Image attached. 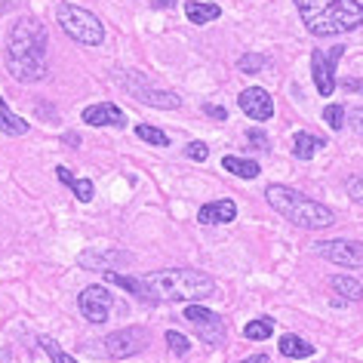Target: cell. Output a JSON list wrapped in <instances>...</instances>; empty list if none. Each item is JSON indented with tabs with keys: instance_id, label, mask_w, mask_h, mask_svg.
I'll use <instances>...</instances> for the list:
<instances>
[{
	"instance_id": "cell-3",
	"label": "cell",
	"mask_w": 363,
	"mask_h": 363,
	"mask_svg": "<svg viewBox=\"0 0 363 363\" xmlns=\"http://www.w3.org/2000/svg\"><path fill=\"white\" fill-rule=\"evenodd\" d=\"M265 197L289 225H296V228L323 231V228H330V225L335 222V213L330 210V206H323L320 201H314V197H305L302 191H296V188L268 185Z\"/></svg>"
},
{
	"instance_id": "cell-10",
	"label": "cell",
	"mask_w": 363,
	"mask_h": 363,
	"mask_svg": "<svg viewBox=\"0 0 363 363\" xmlns=\"http://www.w3.org/2000/svg\"><path fill=\"white\" fill-rule=\"evenodd\" d=\"M123 86H126V93H130L135 102H142V105H151V108H167V111H176V108H182V99L176 93H163V89H151L148 84H145V77H142V84H135L133 74H126L123 80Z\"/></svg>"
},
{
	"instance_id": "cell-23",
	"label": "cell",
	"mask_w": 363,
	"mask_h": 363,
	"mask_svg": "<svg viewBox=\"0 0 363 363\" xmlns=\"http://www.w3.org/2000/svg\"><path fill=\"white\" fill-rule=\"evenodd\" d=\"M243 335H247L250 342H265L274 335V320H271V317H256V320H250L243 326Z\"/></svg>"
},
{
	"instance_id": "cell-12",
	"label": "cell",
	"mask_w": 363,
	"mask_h": 363,
	"mask_svg": "<svg viewBox=\"0 0 363 363\" xmlns=\"http://www.w3.org/2000/svg\"><path fill=\"white\" fill-rule=\"evenodd\" d=\"M133 265V256L130 252H117V250H93V252H80V265L89 268V271H102L108 274L111 268L117 265Z\"/></svg>"
},
{
	"instance_id": "cell-5",
	"label": "cell",
	"mask_w": 363,
	"mask_h": 363,
	"mask_svg": "<svg viewBox=\"0 0 363 363\" xmlns=\"http://www.w3.org/2000/svg\"><path fill=\"white\" fill-rule=\"evenodd\" d=\"M56 19H59V25H62V31H65L71 40L84 43V47H99V43L105 40L102 22H99L89 10H84V6L62 4L59 10H56Z\"/></svg>"
},
{
	"instance_id": "cell-8",
	"label": "cell",
	"mask_w": 363,
	"mask_h": 363,
	"mask_svg": "<svg viewBox=\"0 0 363 363\" xmlns=\"http://www.w3.org/2000/svg\"><path fill=\"white\" fill-rule=\"evenodd\" d=\"M148 348V330L145 326H126V330H117L105 339V351L108 357H133V354H139Z\"/></svg>"
},
{
	"instance_id": "cell-17",
	"label": "cell",
	"mask_w": 363,
	"mask_h": 363,
	"mask_svg": "<svg viewBox=\"0 0 363 363\" xmlns=\"http://www.w3.org/2000/svg\"><path fill=\"white\" fill-rule=\"evenodd\" d=\"M280 354L289 360H308L314 354V345L311 342H305L302 335H293V333H286L284 339H280Z\"/></svg>"
},
{
	"instance_id": "cell-33",
	"label": "cell",
	"mask_w": 363,
	"mask_h": 363,
	"mask_svg": "<svg viewBox=\"0 0 363 363\" xmlns=\"http://www.w3.org/2000/svg\"><path fill=\"white\" fill-rule=\"evenodd\" d=\"M345 114L351 117V126H354V130L363 135V105H360V108H351V111H345Z\"/></svg>"
},
{
	"instance_id": "cell-36",
	"label": "cell",
	"mask_w": 363,
	"mask_h": 363,
	"mask_svg": "<svg viewBox=\"0 0 363 363\" xmlns=\"http://www.w3.org/2000/svg\"><path fill=\"white\" fill-rule=\"evenodd\" d=\"M56 176H59L62 185H71V182H74V176H71V169H68V167H56Z\"/></svg>"
},
{
	"instance_id": "cell-25",
	"label": "cell",
	"mask_w": 363,
	"mask_h": 363,
	"mask_svg": "<svg viewBox=\"0 0 363 363\" xmlns=\"http://www.w3.org/2000/svg\"><path fill=\"white\" fill-rule=\"evenodd\" d=\"M135 135H139L142 142H148V145H157V148H167V145H169V135L163 130H157V126H148V123L135 126Z\"/></svg>"
},
{
	"instance_id": "cell-9",
	"label": "cell",
	"mask_w": 363,
	"mask_h": 363,
	"mask_svg": "<svg viewBox=\"0 0 363 363\" xmlns=\"http://www.w3.org/2000/svg\"><path fill=\"white\" fill-rule=\"evenodd\" d=\"M314 252L333 265L342 268H363V243L360 240H323L317 243Z\"/></svg>"
},
{
	"instance_id": "cell-40",
	"label": "cell",
	"mask_w": 363,
	"mask_h": 363,
	"mask_svg": "<svg viewBox=\"0 0 363 363\" xmlns=\"http://www.w3.org/2000/svg\"><path fill=\"white\" fill-rule=\"evenodd\" d=\"M351 4H354V6H357V10H363V0H351Z\"/></svg>"
},
{
	"instance_id": "cell-13",
	"label": "cell",
	"mask_w": 363,
	"mask_h": 363,
	"mask_svg": "<svg viewBox=\"0 0 363 363\" xmlns=\"http://www.w3.org/2000/svg\"><path fill=\"white\" fill-rule=\"evenodd\" d=\"M84 123L86 126H117V130H123V126H126V114L117 105L102 102V105H89L86 108V111H84Z\"/></svg>"
},
{
	"instance_id": "cell-7",
	"label": "cell",
	"mask_w": 363,
	"mask_h": 363,
	"mask_svg": "<svg viewBox=\"0 0 363 363\" xmlns=\"http://www.w3.org/2000/svg\"><path fill=\"white\" fill-rule=\"evenodd\" d=\"M77 305H80V314H84L89 323L99 326V323H105L108 317H111L117 298H114V293L108 286H86L84 293H80Z\"/></svg>"
},
{
	"instance_id": "cell-35",
	"label": "cell",
	"mask_w": 363,
	"mask_h": 363,
	"mask_svg": "<svg viewBox=\"0 0 363 363\" xmlns=\"http://www.w3.org/2000/svg\"><path fill=\"white\" fill-rule=\"evenodd\" d=\"M342 89H348V93H363V80L348 77V80H342Z\"/></svg>"
},
{
	"instance_id": "cell-19",
	"label": "cell",
	"mask_w": 363,
	"mask_h": 363,
	"mask_svg": "<svg viewBox=\"0 0 363 363\" xmlns=\"http://www.w3.org/2000/svg\"><path fill=\"white\" fill-rule=\"evenodd\" d=\"M320 145L323 139L320 135H311V133H296V139H293V154L298 160H311L317 151H320Z\"/></svg>"
},
{
	"instance_id": "cell-20",
	"label": "cell",
	"mask_w": 363,
	"mask_h": 363,
	"mask_svg": "<svg viewBox=\"0 0 363 363\" xmlns=\"http://www.w3.org/2000/svg\"><path fill=\"white\" fill-rule=\"evenodd\" d=\"M108 284H117V286H123V289H130V293L135 298H145V302H154V296L148 293V286L142 284V280H135V277H126V274H117V271H108Z\"/></svg>"
},
{
	"instance_id": "cell-31",
	"label": "cell",
	"mask_w": 363,
	"mask_h": 363,
	"mask_svg": "<svg viewBox=\"0 0 363 363\" xmlns=\"http://www.w3.org/2000/svg\"><path fill=\"white\" fill-rule=\"evenodd\" d=\"M348 194H351V201H354V203H360V206H363V176H357V179H351V182H348Z\"/></svg>"
},
{
	"instance_id": "cell-4",
	"label": "cell",
	"mask_w": 363,
	"mask_h": 363,
	"mask_svg": "<svg viewBox=\"0 0 363 363\" xmlns=\"http://www.w3.org/2000/svg\"><path fill=\"white\" fill-rule=\"evenodd\" d=\"M293 4L302 16L305 28L317 38L354 31L363 22V10H357L351 0H293Z\"/></svg>"
},
{
	"instance_id": "cell-1",
	"label": "cell",
	"mask_w": 363,
	"mask_h": 363,
	"mask_svg": "<svg viewBox=\"0 0 363 363\" xmlns=\"http://www.w3.org/2000/svg\"><path fill=\"white\" fill-rule=\"evenodd\" d=\"M6 68L19 84L47 77V28L38 19H19L6 40Z\"/></svg>"
},
{
	"instance_id": "cell-15",
	"label": "cell",
	"mask_w": 363,
	"mask_h": 363,
	"mask_svg": "<svg viewBox=\"0 0 363 363\" xmlns=\"http://www.w3.org/2000/svg\"><path fill=\"white\" fill-rule=\"evenodd\" d=\"M234 219H238V203L234 201L206 203V206H201V213H197V222L201 225H228Z\"/></svg>"
},
{
	"instance_id": "cell-14",
	"label": "cell",
	"mask_w": 363,
	"mask_h": 363,
	"mask_svg": "<svg viewBox=\"0 0 363 363\" xmlns=\"http://www.w3.org/2000/svg\"><path fill=\"white\" fill-rule=\"evenodd\" d=\"M311 74H314V86L320 96H333L335 89V74H333V62L330 56H323L320 50L311 52Z\"/></svg>"
},
{
	"instance_id": "cell-16",
	"label": "cell",
	"mask_w": 363,
	"mask_h": 363,
	"mask_svg": "<svg viewBox=\"0 0 363 363\" xmlns=\"http://www.w3.org/2000/svg\"><path fill=\"white\" fill-rule=\"evenodd\" d=\"M185 16L191 25H210L222 16V6L219 4H203V0H188L185 4Z\"/></svg>"
},
{
	"instance_id": "cell-30",
	"label": "cell",
	"mask_w": 363,
	"mask_h": 363,
	"mask_svg": "<svg viewBox=\"0 0 363 363\" xmlns=\"http://www.w3.org/2000/svg\"><path fill=\"white\" fill-rule=\"evenodd\" d=\"M185 154H188V157H191V160L203 163L206 157H210V148H206L203 142H191V145H188V148H185Z\"/></svg>"
},
{
	"instance_id": "cell-26",
	"label": "cell",
	"mask_w": 363,
	"mask_h": 363,
	"mask_svg": "<svg viewBox=\"0 0 363 363\" xmlns=\"http://www.w3.org/2000/svg\"><path fill=\"white\" fill-rule=\"evenodd\" d=\"M167 345L172 354H179V357H185L188 351H191V339L188 335H182L179 330H167Z\"/></svg>"
},
{
	"instance_id": "cell-34",
	"label": "cell",
	"mask_w": 363,
	"mask_h": 363,
	"mask_svg": "<svg viewBox=\"0 0 363 363\" xmlns=\"http://www.w3.org/2000/svg\"><path fill=\"white\" fill-rule=\"evenodd\" d=\"M203 114L206 117H216V121H225V117H228V111H225L222 105H203Z\"/></svg>"
},
{
	"instance_id": "cell-32",
	"label": "cell",
	"mask_w": 363,
	"mask_h": 363,
	"mask_svg": "<svg viewBox=\"0 0 363 363\" xmlns=\"http://www.w3.org/2000/svg\"><path fill=\"white\" fill-rule=\"evenodd\" d=\"M247 139L252 142V148H262V151L268 148V135L262 133V130H250V133H247Z\"/></svg>"
},
{
	"instance_id": "cell-21",
	"label": "cell",
	"mask_w": 363,
	"mask_h": 363,
	"mask_svg": "<svg viewBox=\"0 0 363 363\" xmlns=\"http://www.w3.org/2000/svg\"><path fill=\"white\" fill-rule=\"evenodd\" d=\"M222 167L231 172V176H240V179H256L259 176V163L256 160H240L234 157V154H228V157H222Z\"/></svg>"
},
{
	"instance_id": "cell-6",
	"label": "cell",
	"mask_w": 363,
	"mask_h": 363,
	"mask_svg": "<svg viewBox=\"0 0 363 363\" xmlns=\"http://www.w3.org/2000/svg\"><path fill=\"white\" fill-rule=\"evenodd\" d=\"M182 320L191 323L194 335L203 345H210V348H219V345H225V335H228V330H225V320L216 311H210V308H203L197 302L188 305L185 314H182Z\"/></svg>"
},
{
	"instance_id": "cell-27",
	"label": "cell",
	"mask_w": 363,
	"mask_h": 363,
	"mask_svg": "<svg viewBox=\"0 0 363 363\" xmlns=\"http://www.w3.org/2000/svg\"><path fill=\"white\" fill-rule=\"evenodd\" d=\"M323 121H326V126H330V130L339 133L342 126H345V108H342V105H326V108H323Z\"/></svg>"
},
{
	"instance_id": "cell-39",
	"label": "cell",
	"mask_w": 363,
	"mask_h": 363,
	"mask_svg": "<svg viewBox=\"0 0 363 363\" xmlns=\"http://www.w3.org/2000/svg\"><path fill=\"white\" fill-rule=\"evenodd\" d=\"M243 363H268V354H252V357H247Z\"/></svg>"
},
{
	"instance_id": "cell-29",
	"label": "cell",
	"mask_w": 363,
	"mask_h": 363,
	"mask_svg": "<svg viewBox=\"0 0 363 363\" xmlns=\"http://www.w3.org/2000/svg\"><path fill=\"white\" fill-rule=\"evenodd\" d=\"M40 345H43V351L50 354V360H52V363H77L74 357H71V354H65V351L59 348L56 339H40Z\"/></svg>"
},
{
	"instance_id": "cell-18",
	"label": "cell",
	"mask_w": 363,
	"mask_h": 363,
	"mask_svg": "<svg viewBox=\"0 0 363 363\" xmlns=\"http://www.w3.org/2000/svg\"><path fill=\"white\" fill-rule=\"evenodd\" d=\"M0 133L13 135V139H19V135L28 133V121H22L19 114H13L10 108H6L4 96H0Z\"/></svg>"
},
{
	"instance_id": "cell-22",
	"label": "cell",
	"mask_w": 363,
	"mask_h": 363,
	"mask_svg": "<svg viewBox=\"0 0 363 363\" xmlns=\"http://www.w3.org/2000/svg\"><path fill=\"white\" fill-rule=\"evenodd\" d=\"M330 286H333L342 298H348V302H360V298H363V286H360L354 277H342V274H335V277H330Z\"/></svg>"
},
{
	"instance_id": "cell-2",
	"label": "cell",
	"mask_w": 363,
	"mask_h": 363,
	"mask_svg": "<svg viewBox=\"0 0 363 363\" xmlns=\"http://www.w3.org/2000/svg\"><path fill=\"white\" fill-rule=\"evenodd\" d=\"M142 284L148 286V293L154 296V302H185L194 305L201 298L216 296V280L203 271L194 268H163L151 271L142 277Z\"/></svg>"
},
{
	"instance_id": "cell-28",
	"label": "cell",
	"mask_w": 363,
	"mask_h": 363,
	"mask_svg": "<svg viewBox=\"0 0 363 363\" xmlns=\"http://www.w3.org/2000/svg\"><path fill=\"white\" fill-rule=\"evenodd\" d=\"M71 191H74V197L80 203H89L93 201V194H96V188H93V182L89 179H74L71 182Z\"/></svg>"
},
{
	"instance_id": "cell-38",
	"label": "cell",
	"mask_w": 363,
	"mask_h": 363,
	"mask_svg": "<svg viewBox=\"0 0 363 363\" xmlns=\"http://www.w3.org/2000/svg\"><path fill=\"white\" fill-rule=\"evenodd\" d=\"M65 145H71V148H77V145H80V135H77V133H65Z\"/></svg>"
},
{
	"instance_id": "cell-11",
	"label": "cell",
	"mask_w": 363,
	"mask_h": 363,
	"mask_svg": "<svg viewBox=\"0 0 363 363\" xmlns=\"http://www.w3.org/2000/svg\"><path fill=\"white\" fill-rule=\"evenodd\" d=\"M238 105L250 121H271V117H274V99H271V93L262 89V86L243 89V93L238 96Z\"/></svg>"
},
{
	"instance_id": "cell-24",
	"label": "cell",
	"mask_w": 363,
	"mask_h": 363,
	"mask_svg": "<svg viewBox=\"0 0 363 363\" xmlns=\"http://www.w3.org/2000/svg\"><path fill=\"white\" fill-rule=\"evenodd\" d=\"M271 65V59L265 56H259V52H247V56H240L238 59V68H240V74H262Z\"/></svg>"
},
{
	"instance_id": "cell-37",
	"label": "cell",
	"mask_w": 363,
	"mask_h": 363,
	"mask_svg": "<svg viewBox=\"0 0 363 363\" xmlns=\"http://www.w3.org/2000/svg\"><path fill=\"white\" fill-rule=\"evenodd\" d=\"M151 6H154V10H172V6H176V0H151Z\"/></svg>"
}]
</instances>
